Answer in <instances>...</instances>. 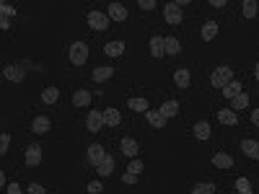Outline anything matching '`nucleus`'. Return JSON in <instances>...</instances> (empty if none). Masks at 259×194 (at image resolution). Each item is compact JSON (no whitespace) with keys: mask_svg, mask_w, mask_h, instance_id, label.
Here are the masks:
<instances>
[{"mask_svg":"<svg viewBox=\"0 0 259 194\" xmlns=\"http://www.w3.org/2000/svg\"><path fill=\"white\" fill-rule=\"evenodd\" d=\"M257 161H259V155H257Z\"/></svg>","mask_w":259,"mask_h":194,"instance_id":"49530a36","label":"nucleus"},{"mask_svg":"<svg viewBox=\"0 0 259 194\" xmlns=\"http://www.w3.org/2000/svg\"><path fill=\"white\" fill-rule=\"evenodd\" d=\"M241 150H243V155H249V158H257V155H259V143H257V140H251V137H246L241 143Z\"/></svg>","mask_w":259,"mask_h":194,"instance_id":"2eb2a0df","label":"nucleus"},{"mask_svg":"<svg viewBox=\"0 0 259 194\" xmlns=\"http://www.w3.org/2000/svg\"><path fill=\"white\" fill-rule=\"evenodd\" d=\"M241 91H243V88H241V83H239V80L233 78L231 83H228V86L223 88V96H226V99H231V101H233V99H236V96H239Z\"/></svg>","mask_w":259,"mask_h":194,"instance_id":"4be33fe9","label":"nucleus"},{"mask_svg":"<svg viewBox=\"0 0 259 194\" xmlns=\"http://www.w3.org/2000/svg\"><path fill=\"white\" fill-rule=\"evenodd\" d=\"M88 26L96 29V31H106V29H109V16L101 13V11H91L88 13Z\"/></svg>","mask_w":259,"mask_h":194,"instance_id":"20e7f679","label":"nucleus"},{"mask_svg":"<svg viewBox=\"0 0 259 194\" xmlns=\"http://www.w3.org/2000/svg\"><path fill=\"white\" fill-rule=\"evenodd\" d=\"M218 36V24L215 21H208V24L202 26V42H212Z\"/></svg>","mask_w":259,"mask_h":194,"instance_id":"412c9836","label":"nucleus"},{"mask_svg":"<svg viewBox=\"0 0 259 194\" xmlns=\"http://www.w3.org/2000/svg\"><path fill=\"white\" fill-rule=\"evenodd\" d=\"M67 57H70L73 65H86V60H88V44L86 42H73Z\"/></svg>","mask_w":259,"mask_h":194,"instance_id":"f03ea898","label":"nucleus"},{"mask_svg":"<svg viewBox=\"0 0 259 194\" xmlns=\"http://www.w3.org/2000/svg\"><path fill=\"white\" fill-rule=\"evenodd\" d=\"M231 80H233V70L228 68V65H220V68H215V70H212V75H210V83L215 88H226Z\"/></svg>","mask_w":259,"mask_h":194,"instance_id":"f257e3e1","label":"nucleus"},{"mask_svg":"<svg viewBox=\"0 0 259 194\" xmlns=\"http://www.w3.org/2000/svg\"><path fill=\"white\" fill-rule=\"evenodd\" d=\"M135 181H138V176H135V174H130V171H127V174H122V184H135Z\"/></svg>","mask_w":259,"mask_h":194,"instance_id":"58836bf2","label":"nucleus"},{"mask_svg":"<svg viewBox=\"0 0 259 194\" xmlns=\"http://www.w3.org/2000/svg\"><path fill=\"white\" fill-rule=\"evenodd\" d=\"M104 158H106V153H104V148L101 145H91L88 148V163H91V166H101V163H104Z\"/></svg>","mask_w":259,"mask_h":194,"instance_id":"6e6552de","label":"nucleus"},{"mask_svg":"<svg viewBox=\"0 0 259 194\" xmlns=\"http://www.w3.org/2000/svg\"><path fill=\"white\" fill-rule=\"evenodd\" d=\"M8 145H11V135L8 132H3V135H0V153H8Z\"/></svg>","mask_w":259,"mask_h":194,"instance_id":"f704fd0d","label":"nucleus"},{"mask_svg":"<svg viewBox=\"0 0 259 194\" xmlns=\"http://www.w3.org/2000/svg\"><path fill=\"white\" fill-rule=\"evenodd\" d=\"M174 83H177L179 88H189V83H192V75H189V70L181 68V70L174 73Z\"/></svg>","mask_w":259,"mask_h":194,"instance_id":"4468645a","label":"nucleus"},{"mask_svg":"<svg viewBox=\"0 0 259 194\" xmlns=\"http://www.w3.org/2000/svg\"><path fill=\"white\" fill-rule=\"evenodd\" d=\"M86 127L91 132H98L104 127V111H88V117H86Z\"/></svg>","mask_w":259,"mask_h":194,"instance_id":"423d86ee","label":"nucleus"},{"mask_svg":"<svg viewBox=\"0 0 259 194\" xmlns=\"http://www.w3.org/2000/svg\"><path fill=\"white\" fill-rule=\"evenodd\" d=\"M96 171H98V176H112V174H114V158H112V155H106L104 163H101Z\"/></svg>","mask_w":259,"mask_h":194,"instance_id":"bb28decb","label":"nucleus"},{"mask_svg":"<svg viewBox=\"0 0 259 194\" xmlns=\"http://www.w3.org/2000/svg\"><path fill=\"white\" fill-rule=\"evenodd\" d=\"M231 104H233V106H231L233 111H241V109H246V106H249V93H243V91H241V93L236 96V99H233Z\"/></svg>","mask_w":259,"mask_h":194,"instance_id":"7c9ffc66","label":"nucleus"},{"mask_svg":"<svg viewBox=\"0 0 259 194\" xmlns=\"http://www.w3.org/2000/svg\"><path fill=\"white\" fill-rule=\"evenodd\" d=\"M192 194H215V184H210V181H202V184H197Z\"/></svg>","mask_w":259,"mask_h":194,"instance_id":"2f4dec72","label":"nucleus"},{"mask_svg":"<svg viewBox=\"0 0 259 194\" xmlns=\"http://www.w3.org/2000/svg\"><path fill=\"white\" fill-rule=\"evenodd\" d=\"M122 122V114H119V111L117 109H104V124H109V127H117Z\"/></svg>","mask_w":259,"mask_h":194,"instance_id":"6ab92c4d","label":"nucleus"},{"mask_svg":"<svg viewBox=\"0 0 259 194\" xmlns=\"http://www.w3.org/2000/svg\"><path fill=\"white\" fill-rule=\"evenodd\" d=\"M257 16H259V5L254 0H246L243 3V18H257Z\"/></svg>","mask_w":259,"mask_h":194,"instance_id":"c756f323","label":"nucleus"},{"mask_svg":"<svg viewBox=\"0 0 259 194\" xmlns=\"http://www.w3.org/2000/svg\"><path fill=\"white\" fill-rule=\"evenodd\" d=\"M119 148H122V153L127 155V158H135V155H138V143H135L132 137H122V143H119Z\"/></svg>","mask_w":259,"mask_h":194,"instance_id":"f8f14e48","label":"nucleus"},{"mask_svg":"<svg viewBox=\"0 0 259 194\" xmlns=\"http://www.w3.org/2000/svg\"><path fill=\"white\" fill-rule=\"evenodd\" d=\"M52 130V122H49V117H34V122H32V132H36V135H44V132H49Z\"/></svg>","mask_w":259,"mask_h":194,"instance_id":"0eeeda50","label":"nucleus"},{"mask_svg":"<svg viewBox=\"0 0 259 194\" xmlns=\"http://www.w3.org/2000/svg\"><path fill=\"white\" fill-rule=\"evenodd\" d=\"M146 119H148V124L150 127H156V130H161V127H166V117L161 114V111H146Z\"/></svg>","mask_w":259,"mask_h":194,"instance_id":"ddd939ff","label":"nucleus"},{"mask_svg":"<svg viewBox=\"0 0 259 194\" xmlns=\"http://www.w3.org/2000/svg\"><path fill=\"white\" fill-rule=\"evenodd\" d=\"M104 192V184L101 181H91L88 184V194H101Z\"/></svg>","mask_w":259,"mask_h":194,"instance_id":"c9c22d12","label":"nucleus"},{"mask_svg":"<svg viewBox=\"0 0 259 194\" xmlns=\"http://www.w3.org/2000/svg\"><path fill=\"white\" fill-rule=\"evenodd\" d=\"M210 5H212V8H223V5H226V0H212Z\"/></svg>","mask_w":259,"mask_h":194,"instance_id":"37998d69","label":"nucleus"},{"mask_svg":"<svg viewBox=\"0 0 259 194\" xmlns=\"http://www.w3.org/2000/svg\"><path fill=\"white\" fill-rule=\"evenodd\" d=\"M5 194H21V186L16 181H11L8 186H5Z\"/></svg>","mask_w":259,"mask_h":194,"instance_id":"4c0bfd02","label":"nucleus"},{"mask_svg":"<svg viewBox=\"0 0 259 194\" xmlns=\"http://www.w3.org/2000/svg\"><path fill=\"white\" fill-rule=\"evenodd\" d=\"M236 189H239L241 194H251V184H249V179H239V181H236Z\"/></svg>","mask_w":259,"mask_h":194,"instance_id":"473e14b6","label":"nucleus"},{"mask_svg":"<svg viewBox=\"0 0 259 194\" xmlns=\"http://www.w3.org/2000/svg\"><path fill=\"white\" fill-rule=\"evenodd\" d=\"M26 194H47V189H44L42 184H29V192Z\"/></svg>","mask_w":259,"mask_h":194,"instance_id":"e433bc0d","label":"nucleus"},{"mask_svg":"<svg viewBox=\"0 0 259 194\" xmlns=\"http://www.w3.org/2000/svg\"><path fill=\"white\" fill-rule=\"evenodd\" d=\"M143 168H146V166H143V161L132 158V161H130V168H127V171H130V174H135V176H138V174H140Z\"/></svg>","mask_w":259,"mask_h":194,"instance_id":"72a5a7b5","label":"nucleus"},{"mask_svg":"<svg viewBox=\"0 0 259 194\" xmlns=\"http://www.w3.org/2000/svg\"><path fill=\"white\" fill-rule=\"evenodd\" d=\"M163 44H166V55H179L181 52V44L177 36H163Z\"/></svg>","mask_w":259,"mask_h":194,"instance_id":"5701e85b","label":"nucleus"},{"mask_svg":"<svg viewBox=\"0 0 259 194\" xmlns=\"http://www.w3.org/2000/svg\"><path fill=\"white\" fill-rule=\"evenodd\" d=\"M91 78H94V83H104V80L114 78V68H96Z\"/></svg>","mask_w":259,"mask_h":194,"instance_id":"aec40b11","label":"nucleus"},{"mask_svg":"<svg viewBox=\"0 0 259 194\" xmlns=\"http://www.w3.org/2000/svg\"><path fill=\"white\" fill-rule=\"evenodd\" d=\"M212 166H215V168H231L233 158L228 153H215V155H212Z\"/></svg>","mask_w":259,"mask_h":194,"instance_id":"dca6fc26","label":"nucleus"},{"mask_svg":"<svg viewBox=\"0 0 259 194\" xmlns=\"http://www.w3.org/2000/svg\"><path fill=\"white\" fill-rule=\"evenodd\" d=\"M254 75H257V80H259V62H257V68H254Z\"/></svg>","mask_w":259,"mask_h":194,"instance_id":"a18cd8bd","label":"nucleus"},{"mask_svg":"<svg viewBox=\"0 0 259 194\" xmlns=\"http://www.w3.org/2000/svg\"><path fill=\"white\" fill-rule=\"evenodd\" d=\"M138 5H140L143 11H153V8H156V3H153V0H140Z\"/></svg>","mask_w":259,"mask_h":194,"instance_id":"ea45409f","label":"nucleus"},{"mask_svg":"<svg viewBox=\"0 0 259 194\" xmlns=\"http://www.w3.org/2000/svg\"><path fill=\"white\" fill-rule=\"evenodd\" d=\"M251 122H254V124L259 127V109H254V111H251Z\"/></svg>","mask_w":259,"mask_h":194,"instance_id":"79ce46f5","label":"nucleus"},{"mask_svg":"<svg viewBox=\"0 0 259 194\" xmlns=\"http://www.w3.org/2000/svg\"><path fill=\"white\" fill-rule=\"evenodd\" d=\"M106 16H109V21H127V8L122 3H112Z\"/></svg>","mask_w":259,"mask_h":194,"instance_id":"1a4fd4ad","label":"nucleus"},{"mask_svg":"<svg viewBox=\"0 0 259 194\" xmlns=\"http://www.w3.org/2000/svg\"><path fill=\"white\" fill-rule=\"evenodd\" d=\"M57 99H60V91L55 86H49V88H44V91H42V101L44 104H55Z\"/></svg>","mask_w":259,"mask_h":194,"instance_id":"cd10ccee","label":"nucleus"},{"mask_svg":"<svg viewBox=\"0 0 259 194\" xmlns=\"http://www.w3.org/2000/svg\"><path fill=\"white\" fill-rule=\"evenodd\" d=\"M3 75H5V80H11V83H24L26 73L21 70L18 65H8V68H3Z\"/></svg>","mask_w":259,"mask_h":194,"instance_id":"39448f33","label":"nucleus"},{"mask_svg":"<svg viewBox=\"0 0 259 194\" xmlns=\"http://www.w3.org/2000/svg\"><path fill=\"white\" fill-rule=\"evenodd\" d=\"M39 163H42V148L29 145L26 148V166H39Z\"/></svg>","mask_w":259,"mask_h":194,"instance_id":"9b49d317","label":"nucleus"},{"mask_svg":"<svg viewBox=\"0 0 259 194\" xmlns=\"http://www.w3.org/2000/svg\"><path fill=\"white\" fill-rule=\"evenodd\" d=\"M163 18H166V24L179 26V24H181V18H184V13H181V5H179V3L163 5Z\"/></svg>","mask_w":259,"mask_h":194,"instance_id":"7ed1b4c3","label":"nucleus"},{"mask_svg":"<svg viewBox=\"0 0 259 194\" xmlns=\"http://www.w3.org/2000/svg\"><path fill=\"white\" fill-rule=\"evenodd\" d=\"M218 122L226 124V127H233V124H239V114H236L233 109H220L218 111Z\"/></svg>","mask_w":259,"mask_h":194,"instance_id":"9d476101","label":"nucleus"},{"mask_svg":"<svg viewBox=\"0 0 259 194\" xmlns=\"http://www.w3.org/2000/svg\"><path fill=\"white\" fill-rule=\"evenodd\" d=\"M150 55H153V57H163L166 55L163 36H153V39H150Z\"/></svg>","mask_w":259,"mask_h":194,"instance_id":"f3484780","label":"nucleus"},{"mask_svg":"<svg viewBox=\"0 0 259 194\" xmlns=\"http://www.w3.org/2000/svg\"><path fill=\"white\" fill-rule=\"evenodd\" d=\"M88 104H91V91L78 88V91L73 93V106H88Z\"/></svg>","mask_w":259,"mask_h":194,"instance_id":"a211bd4d","label":"nucleus"},{"mask_svg":"<svg viewBox=\"0 0 259 194\" xmlns=\"http://www.w3.org/2000/svg\"><path fill=\"white\" fill-rule=\"evenodd\" d=\"M104 52L109 57H119V55H125V42H109L104 47Z\"/></svg>","mask_w":259,"mask_h":194,"instance_id":"b1692460","label":"nucleus"},{"mask_svg":"<svg viewBox=\"0 0 259 194\" xmlns=\"http://www.w3.org/2000/svg\"><path fill=\"white\" fill-rule=\"evenodd\" d=\"M158 111H161L166 119H171V117H177V114H179V104H177V101H163V106L158 109Z\"/></svg>","mask_w":259,"mask_h":194,"instance_id":"393cba45","label":"nucleus"},{"mask_svg":"<svg viewBox=\"0 0 259 194\" xmlns=\"http://www.w3.org/2000/svg\"><path fill=\"white\" fill-rule=\"evenodd\" d=\"M0 29H11V24H8V18H5V16L0 18Z\"/></svg>","mask_w":259,"mask_h":194,"instance_id":"c03bdc74","label":"nucleus"},{"mask_svg":"<svg viewBox=\"0 0 259 194\" xmlns=\"http://www.w3.org/2000/svg\"><path fill=\"white\" fill-rule=\"evenodd\" d=\"M127 106L132 109V111H148V109H150V104H148L146 99H135V96H132V99L127 101Z\"/></svg>","mask_w":259,"mask_h":194,"instance_id":"c85d7f7f","label":"nucleus"},{"mask_svg":"<svg viewBox=\"0 0 259 194\" xmlns=\"http://www.w3.org/2000/svg\"><path fill=\"white\" fill-rule=\"evenodd\" d=\"M0 11H3V16H5V18H8V16H13V13H16V11H13L11 5H8V3H3V5H0Z\"/></svg>","mask_w":259,"mask_h":194,"instance_id":"a19ab883","label":"nucleus"},{"mask_svg":"<svg viewBox=\"0 0 259 194\" xmlns=\"http://www.w3.org/2000/svg\"><path fill=\"white\" fill-rule=\"evenodd\" d=\"M194 137L197 140H210V122H197L194 124Z\"/></svg>","mask_w":259,"mask_h":194,"instance_id":"a878e982","label":"nucleus"}]
</instances>
